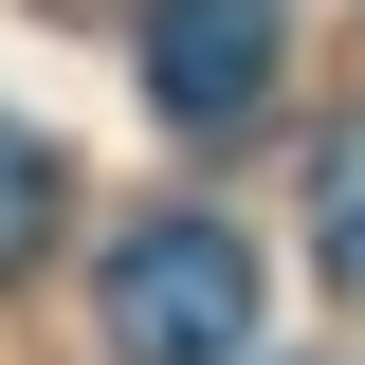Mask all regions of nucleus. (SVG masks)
I'll use <instances>...</instances> for the list:
<instances>
[{"label": "nucleus", "instance_id": "f257e3e1", "mask_svg": "<svg viewBox=\"0 0 365 365\" xmlns=\"http://www.w3.org/2000/svg\"><path fill=\"white\" fill-rule=\"evenodd\" d=\"M256 347V237L237 220H146L110 256V365H237Z\"/></svg>", "mask_w": 365, "mask_h": 365}, {"label": "nucleus", "instance_id": "f03ea898", "mask_svg": "<svg viewBox=\"0 0 365 365\" xmlns=\"http://www.w3.org/2000/svg\"><path fill=\"white\" fill-rule=\"evenodd\" d=\"M274 55H292V0H146V110L165 128H256Z\"/></svg>", "mask_w": 365, "mask_h": 365}, {"label": "nucleus", "instance_id": "7ed1b4c3", "mask_svg": "<svg viewBox=\"0 0 365 365\" xmlns=\"http://www.w3.org/2000/svg\"><path fill=\"white\" fill-rule=\"evenodd\" d=\"M311 256L365 292V110H329V146H311Z\"/></svg>", "mask_w": 365, "mask_h": 365}, {"label": "nucleus", "instance_id": "20e7f679", "mask_svg": "<svg viewBox=\"0 0 365 365\" xmlns=\"http://www.w3.org/2000/svg\"><path fill=\"white\" fill-rule=\"evenodd\" d=\"M55 201H73V182H55V146L19 128V110H0V274H37V237H55Z\"/></svg>", "mask_w": 365, "mask_h": 365}]
</instances>
